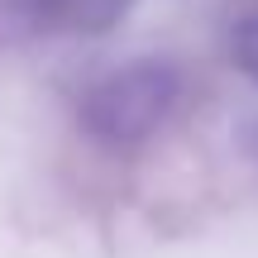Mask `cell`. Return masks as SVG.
I'll list each match as a JSON object with an SVG mask.
<instances>
[{
    "instance_id": "1",
    "label": "cell",
    "mask_w": 258,
    "mask_h": 258,
    "mask_svg": "<svg viewBox=\"0 0 258 258\" xmlns=\"http://www.w3.org/2000/svg\"><path fill=\"white\" fill-rule=\"evenodd\" d=\"M172 96H177L172 67L134 62L124 72H110L86 96V124L105 144H134L163 124V115L172 110Z\"/></svg>"
},
{
    "instance_id": "2",
    "label": "cell",
    "mask_w": 258,
    "mask_h": 258,
    "mask_svg": "<svg viewBox=\"0 0 258 258\" xmlns=\"http://www.w3.org/2000/svg\"><path fill=\"white\" fill-rule=\"evenodd\" d=\"M234 62H239L244 72L258 82V15H253V19H244L239 34H234Z\"/></svg>"
}]
</instances>
